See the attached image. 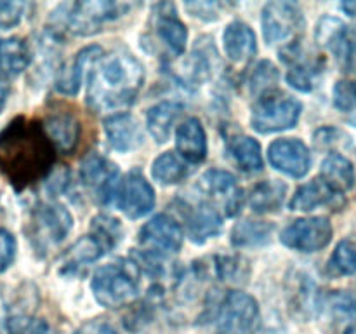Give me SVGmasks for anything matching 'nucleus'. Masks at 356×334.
Wrapping results in <instances>:
<instances>
[{
  "instance_id": "40",
  "label": "nucleus",
  "mask_w": 356,
  "mask_h": 334,
  "mask_svg": "<svg viewBox=\"0 0 356 334\" xmlns=\"http://www.w3.org/2000/svg\"><path fill=\"white\" fill-rule=\"evenodd\" d=\"M26 10V3L2 0L0 2V30H10L21 23Z\"/></svg>"
},
{
  "instance_id": "11",
  "label": "nucleus",
  "mask_w": 356,
  "mask_h": 334,
  "mask_svg": "<svg viewBox=\"0 0 356 334\" xmlns=\"http://www.w3.org/2000/svg\"><path fill=\"white\" fill-rule=\"evenodd\" d=\"M139 244L146 253L163 256L174 254L183 246V230L174 218L159 214L149 219L139 232Z\"/></svg>"
},
{
  "instance_id": "22",
  "label": "nucleus",
  "mask_w": 356,
  "mask_h": 334,
  "mask_svg": "<svg viewBox=\"0 0 356 334\" xmlns=\"http://www.w3.org/2000/svg\"><path fill=\"white\" fill-rule=\"evenodd\" d=\"M176 148L186 162H204L207 157V134L198 118H188L177 127Z\"/></svg>"
},
{
  "instance_id": "27",
  "label": "nucleus",
  "mask_w": 356,
  "mask_h": 334,
  "mask_svg": "<svg viewBox=\"0 0 356 334\" xmlns=\"http://www.w3.org/2000/svg\"><path fill=\"white\" fill-rule=\"evenodd\" d=\"M287 195V184L278 180H266L257 183L249 195V205L254 212H277Z\"/></svg>"
},
{
  "instance_id": "15",
  "label": "nucleus",
  "mask_w": 356,
  "mask_h": 334,
  "mask_svg": "<svg viewBox=\"0 0 356 334\" xmlns=\"http://www.w3.org/2000/svg\"><path fill=\"white\" fill-rule=\"evenodd\" d=\"M152 24L156 38L165 45L170 54L181 56L186 51L188 30L183 21L179 19V16H177L174 3L165 2L155 6Z\"/></svg>"
},
{
  "instance_id": "4",
  "label": "nucleus",
  "mask_w": 356,
  "mask_h": 334,
  "mask_svg": "<svg viewBox=\"0 0 356 334\" xmlns=\"http://www.w3.org/2000/svg\"><path fill=\"white\" fill-rule=\"evenodd\" d=\"M139 275L141 270L134 261H115L101 267L90 282L94 299L110 310L131 305L139 296Z\"/></svg>"
},
{
  "instance_id": "32",
  "label": "nucleus",
  "mask_w": 356,
  "mask_h": 334,
  "mask_svg": "<svg viewBox=\"0 0 356 334\" xmlns=\"http://www.w3.org/2000/svg\"><path fill=\"white\" fill-rule=\"evenodd\" d=\"M334 324L356 320V298L346 291H334L320 301V308Z\"/></svg>"
},
{
  "instance_id": "13",
  "label": "nucleus",
  "mask_w": 356,
  "mask_h": 334,
  "mask_svg": "<svg viewBox=\"0 0 356 334\" xmlns=\"http://www.w3.org/2000/svg\"><path fill=\"white\" fill-rule=\"evenodd\" d=\"M202 193L225 211L228 218H233L240 212L243 205V191L236 183L235 176L226 170L211 169L200 177ZM212 204V205H214Z\"/></svg>"
},
{
  "instance_id": "24",
  "label": "nucleus",
  "mask_w": 356,
  "mask_h": 334,
  "mask_svg": "<svg viewBox=\"0 0 356 334\" xmlns=\"http://www.w3.org/2000/svg\"><path fill=\"white\" fill-rule=\"evenodd\" d=\"M103 54V49L99 45H89L83 47L82 51L76 52L75 58L59 72L58 80H56V89L66 96H75L80 89L86 70Z\"/></svg>"
},
{
  "instance_id": "10",
  "label": "nucleus",
  "mask_w": 356,
  "mask_h": 334,
  "mask_svg": "<svg viewBox=\"0 0 356 334\" xmlns=\"http://www.w3.org/2000/svg\"><path fill=\"white\" fill-rule=\"evenodd\" d=\"M80 181L99 202L108 204L118 188V167L108 157L90 152L80 164Z\"/></svg>"
},
{
  "instance_id": "8",
  "label": "nucleus",
  "mask_w": 356,
  "mask_h": 334,
  "mask_svg": "<svg viewBox=\"0 0 356 334\" xmlns=\"http://www.w3.org/2000/svg\"><path fill=\"white\" fill-rule=\"evenodd\" d=\"M302 113L301 101L284 94H266L252 108L250 125L259 134H271L292 129Z\"/></svg>"
},
{
  "instance_id": "23",
  "label": "nucleus",
  "mask_w": 356,
  "mask_h": 334,
  "mask_svg": "<svg viewBox=\"0 0 356 334\" xmlns=\"http://www.w3.org/2000/svg\"><path fill=\"white\" fill-rule=\"evenodd\" d=\"M225 52L233 63H249L257 52V38L252 28L242 21H233L222 35Z\"/></svg>"
},
{
  "instance_id": "38",
  "label": "nucleus",
  "mask_w": 356,
  "mask_h": 334,
  "mask_svg": "<svg viewBox=\"0 0 356 334\" xmlns=\"http://www.w3.org/2000/svg\"><path fill=\"white\" fill-rule=\"evenodd\" d=\"M6 327L9 334H47L49 331V326L45 320L26 315V313L9 317L6 322Z\"/></svg>"
},
{
  "instance_id": "41",
  "label": "nucleus",
  "mask_w": 356,
  "mask_h": 334,
  "mask_svg": "<svg viewBox=\"0 0 356 334\" xmlns=\"http://www.w3.org/2000/svg\"><path fill=\"white\" fill-rule=\"evenodd\" d=\"M188 13L191 16L198 17L202 21H216L221 17V9L225 3L221 2H186L184 3Z\"/></svg>"
},
{
  "instance_id": "43",
  "label": "nucleus",
  "mask_w": 356,
  "mask_h": 334,
  "mask_svg": "<svg viewBox=\"0 0 356 334\" xmlns=\"http://www.w3.org/2000/svg\"><path fill=\"white\" fill-rule=\"evenodd\" d=\"M346 138L339 129L336 127H322L313 134V143L318 150H329L332 146L339 145L341 139Z\"/></svg>"
},
{
  "instance_id": "46",
  "label": "nucleus",
  "mask_w": 356,
  "mask_h": 334,
  "mask_svg": "<svg viewBox=\"0 0 356 334\" xmlns=\"http://www.w3.org/2000/svg\"><path fill=\"white\" fill-rule=\"evenodd\" d=\"M341 7H343L344 13L350 14V16H356V2H344Z\"/></svg>"
},
{
  "instance_id": "12",
  "label": "nucleus",
  "mask_w": 356,
  "mask_h": 334,
  "mask_svg": "<svg viewBox=\"0 0 356 334\" xmlns=\"http://www.w3.org/2000/svg\"><path fill=\"white\" fill-rule=\"evenodd\" d=\"M115 198L122 212L131 219L143 218L155 207V191L139 170H131L118 183Z\"/></svg>"
},
{
  "instance_id": "31",
  "label": "nucleus",
  "mask_w": 356,
  "mask_h": 334,
  "mask_svg": "<svg viewBox=\"0 0 356 334\" xmlns=\"http://www.w3.org/2000/svg\"><path fill=\"white\" fill-rule=\"evenodd\" d=\"M275 226L268 221H240L232 230V244L235 247H259L271 242Z\"/></svg>"
},
{
  "instance_id": "34",
  "label": "nucleus",
  "mask_w": 356,
  "mask_h": 334,
  "mask_svg": "<svg viewBox=\"0 0 356 334\" xmlns=\"http://www.w3.org/2000/svg\"><path fill=\"white\" fill-rule=\"evenodd\" d=\"M329 51L336 56L344 72L356 73V26H346L337 33Z\"/></svg>"
},
{
  "instance_id": "19",
  "label": "nucleus",
  "mask_w": 356,
  "mask_h": 334,
  "mask_svg": "<svg viewBox=\"0 0 356 334\" xmlns=\"http://www.w3.org/2000/svg\"><path fill=\"white\" fill-rule=\"evenodd\" d=\"M186 226L188 235L195 244H205L209 239H214L222 230V218L219 211L211 202H200L195 205H186Z\"/></svg>"
},
{
  "instance_id": "17",
  "label": "nucleus",
  "mask_w": 356,
  "mask_h": 334,
  "mask_svg": "<svg viewBox=\"0 0 356 334\" xmlns=\"http://www.w3.org/2000/svg\"><path fill=\"white\" fill-rule=\"evenodd\" d=\"M343 205V193L330 188L325 181L313 180L298 188L289 207L292 211L309 212L316 207H332L334 211H339Z\"/></svg>"
},
{
  "instance_id": "33",
  "label": "nucleus",
  "mask_w": 356,
  "mask_h": 334,
  "mask_svg": "<svg viewBox=\"0 0 356 334\" xmlns=\"http://www.w3.org/2000/svg\"><path fill=\"white\" fill-rule=\"evenodd\" d=\"M152 176L163 186L177 184L188 176V164L172 152H165L156 157L153 162Z\"/></svg>"
},
{
  "instance_id": "44",
  "label": "nucleus",
  "mask_w": 356,
  "mask_h": 334,
  "mask_svg": "<svg viewBox=\"0 0 356 334\" xmlns=\"http://www.w3.org/2000/svg\"><path fill=\"white\" fill-rule=\"evenodd\" d=\"M76 334H118V333L110 326V324L103 322V320H90V322H87Z\"/></svg>"
},
{
  "instance_id": "2",
  "label": "nucleus",
  "mask_w": 356,
  "mask_h": 334,
  "mask_svg": "<svg viewBox=\"0 0 356 334\" xmlns=\"http://www.w3.org/2000/svg\"><path fill=\"white\" fill-rule=\"evenodd\" d=\"M145 82V68L127 51L101 54L90 65L87 104L96 111H113L136 101Z\"/></svg>"
},
{
  "instance_id": "37",
  "label": "nucleus",
  "mask_w": 356,
  "mask_h": 334,
  "mask_svg": "<svg viewBox=\"0 0 356 334\" xmlns=\"http://www.w3.org/2000/svg\"><path fill=\"white\" fill-rule=\"evenodd\" d=\"M329 271L332 275L356 273V247L350 240H343L337 244L329 260Z\"/></svg>"
},
{
  "instance_id": "39",
  "label": "nucleus",
  "mask_w": 356,
  "mask_h": 334,
  "mask_svg": "<svg viewBox=\"0 0 356 334\" xmlns=\"http://www.w3.org/2000/svg\"><path fill=\"white\" fill-rule=\"evenodd\" d=\"M334 104L341 111H351L356 108V82L339 80L334 86Z\"/></svg>"
},
{
  "instance_id": "16",
  "label": "nucleus",
  "mask_w": 356,
  "mask_h": 334,
  "mask_svg": "<svg viewBox=\"0 0 356 334\" xmlns=\"http://www.w3.org/2000/svg\"><path fill=\"white\" fill-rule=\"evenodd\" d=\"M287 299L296 315L308 319L320 308L318 287L306 271L294 270L287 277Z\"/></svg>"
},
{
  "instance_id": "6",
  "label": "nucleus",
  "mask_w": 356,
  "mask_h": 334,
  "mask_svg": "<svg viewBox=\"0 0 356 334\" xmlns=\"http://www.w3.org/2000/svg\"><path fill=\"white\" fill-rule=\"evenodd\" d=\"M259 324V306L256 299L247 292H228L216 308V334H256Z\"/></svg>"
},
{
  "instance_id": "35",
  "label": "nucleus",
  "mask_w": 356,
  "mask_h": 334,
  "mask_svg": "<svg viewBox=\"0 0 356 334\" xmlns=\"http://www.w3.org/2000/svg\"><path fill=\"white\" fill-rule=\"evenodd\" d=\"M90 232H92L90 235L101 244V247H103L106 253L113 249V247H117V244L122 240V235H124L120 221L106 214L96 216V218L90 221Z\"/></svg>"
},
{
  "instance_id": "42",
  "label": "nucleus",
  "mask_w": 356,
  "mask_h": 334,
  "mask_svg": "<svg viewBox=\"0 0 356 334\" xmlns=\"http://www.w3.org/2000/svg\"><path fill=\"white\" fill-rule=\"evenodd\" d=\"M16 256V239L6 228H0V273L13 264Z\"/></svg>"
},
{
  "instance_id": "29",
  "label": "nucleus",
  "mask_w": 356,
  "mask_h": 334,
  "mask_svg": "<svg viewBox=\"0 0 356 334\" xmlns=\"http://www.w3.org/2000/svg\"><path fill=\"white\" fill-rule=\"evenodd\" d=\"M31 61V52L23 38H0V73L17 75L24 72Z\"/></svg>"
},
{
  "instance_id": "3",
  "label": "nucleus",
  "mask_w": 356,
  "mask_h": 334,
  "mask_svg": "<svg viewBox=\"0 0 356 334\" xmlns=\"http://www.w3.org/2000/svg\"><path fill=\"white\" fill-rule=\"evenodd\" d=\"M131 7V3L127 2H108V0L63 3L51 16L52 28H49V33L58 38L61 37L63 31L87 37L103 30L104 24L113 23L115 19L124 16Z\"/></svg>"
},
{
  "instance_id": "36",
  "label": "nucleus",
  "mask_w": 356,
  "mask_h": 334,
  "mask_svg": "<svg viewBox=\"0 0 356 334\" xmlns=\"http://www.w3.org/2000/svg\"><path fill=\"white\" fill-rule=\"evenodd\" d=\"M278 79H280V73H278L277 66L271 61H268V59H264V61L257 63L256 68L250 73L249 87L252 94L263 97L266 94L273 93L278 84Z\"/></svg>"
},
{
  "instance_id": "25",
  "label": "nucleus",
  "mask_w": 356,
  "mask_h": 334,
  "mask_svg": "<svg viewBox=\"0 0 356 334\" xmlns=\"http://www.w3.org/2000/svg\"><path fill=\"white\" fill-rule=\"evenodd\" d=\"M104 253L106 250L92 235L82 237L63 254L61 261H59V270L63 275L79 273L82 268H87L90 263L99 260Z\"/></svg>"
},
{
  "instance_id": "30",
  "label": "nucleus",
  "mask_w": 356,
  "mask_h": 334,
  "mask_svg": "<svg viewBox=\"0 0 356 334\" xmlns=\"http://www.w3.org/2000/svg\"><path fill=\"white\" fill-rule=\"evenodd\" d=\"M322 181H325L330 188L343 193L355 184V170L350 160L341 153H330L322 162Z\"/></svg>"
},
{
  "instance_id": "14",
  "label": "nucleus",
  "mask_w": 356,
  "mask_h": 334,
  "mask_svg": "<svg viewBox=\"0 0 356 334\" xmlns=\"http://www.w3.org/2000/svg\"><path fill=\"white\" fill-rule=\"evenodd\" d=\"M268 159L275 169L291 177L306 176L312 166L308 146L296 138H282L271 143L268 148Z\"/></svg>"
},
{
  "instance_id": "28",
  "label": "nucleus",
  "mask_w": 356,
  "mask_h": 334,
  "mask_svg": "<svg viewBox=\"0 0 356 334\" xmlns=\"http://www.w3.org/2000/svg\"><path fill=\"white\" fill-rule=\"evenodd\" d=\"M181 111H183V106L176 101H162L149 108L146 113V125L156 143H165L169 139L174 122L179 117Z\"/></svg>"
},
{
  "instance_id": "26",
  "label": "nucleus",
  "mask_w": 356,
  "mask_h": 334,
  "mask_svg": "<svg viewBox=\"0 0 356 334\" xmlns=\"http://www.w3.org/2000/svg\"><path fill=\"white\" fill-rule=\"evenodd\" d=\"M226 146L233 162L245 173H257L263 169V152L254 138L243 134L226 136Z\"/></svg>"
},
{
  "instance_id": "45",
  "label": "nucleus",
  "mask_w": 356,
  "mask_h": 334,
  "mask_svg": "<svg viewBox=\"0 0 356 334\" xmlns=\"http://www.w3.org/2000/svg\"><path fill=\"white\" fill-rule=\"evenodd\" d=\"M9 93H10L9 84H7L3 79H0V111H2L3 106H6L7 97H9Z\"/></svg>"
},
{
  "instance_id": "1",
  "label": "nucleus",
  "mask_w": 356,
  "mask_h": 334,
  "mask_svg": "<svg viewBox=\"0 0 356 334\" xmlns=\"http://www.w3.org/2000/svg\"><path fill=\"white\" fill-rule=\"evenodd\" d=\"M54 152L40 122L14 118L0 131V174L16 190H26L52 173Z\"/></svg>"
},
{
  "instance_id": "7",
  "label": "nucleus",
  "mask_w": 356,
  "mask_h": 334,
  "mask_svg": "<svg viewBox=\"0 0 356 334\" xmlns=\"http://www.w3.org/2000/svg\"><path fill=\"white\" fill-rule=\"evenodd\" d=\"M261 26L268 45H282L280 49H284L299 44L305 33V14L296 3L275 0L264 6Z\"/></svg>"
},
{
  "instance_id": "9",
  "label": "nucleus",
  "mask_w": 356,
  "mask_h": 334,
  "mask_svg": "<svg viewBox=\"0 0 356 334\" xmlns=\"http://www.w3.org/2000/svg\"><path fill=\"white\" fill-rule=\"evenodd\" d=\"M280 240L289 249L299 253H316L329 246L332 240V225L322 216L296 219L282 230Z\"/></svg>"
},
{
  "instance_id": "20",
  "label": "nucleus",
  "mask_w": 356,
  "mask_h": 334,
  "mask_svg": "<svg viewBox=\"0 0 356 334\" xmlns=\"http://www.w3.org/2000/svg\"><path fill=\"white\" fill-rule=\"evenodd\" d=\"M216 56L218 54H216L211 38H205V42L204 38L198 40L190 58L184 61L183 72L177 75L181 82H184L186 86H202L204 82H207L214 73Z\"/></svg>"
},
{
  "instance_id": "47",
  "label": "nucleus",
  "mask_w": 356,
  "mask_h": 334,
  "mask_svg": "<svg viewBox=\"0 0 356 334\" xmlns=\"http://www.w3.org/2000/svg\"><path fill=\"white\" fill-rule=\"evenodd\" d=\"M344 334H356V326H351V327H348L346 329V333Z\"/></svg>"
},
{
  "instance_id": "5",
  "label": "nucleus",
  "mask_w": 356,
  "mask_h": 334,
  "mask_svg": "<svg viewBox=\"0 0 356 334\" xmlns=\"http://www.w3.org/2000/svg\"><path fill=\"white\" fill-rule=\"evenodd\" d=\"M73 226L68 209L56 202H40L31 211L28 237L37 253L45 254L51 247L59 246Z\"/></svg>"
},
{
  "instance_id": "21",
  "label": "nucleus",
  "mask_w": 356,
  "mask_h": 334,
  "mask_svg": "<svg viewBox=\"0 0 356 334\" xmlns=\"http://www.w3.org/2000/svg\"><path fill=\"white\" fill-rule=\"evenodd\" d=\"M49 141L56 150L63 153H72L79 145L80 124L75 115L68 111H58L51 113L42 124Z\"/></svg>"
},
{
  "instance_id": "18",
  "label": "nucleus",
  "mask_w": 356,
  "mask_h": 334,
  "mask_svg": "<svg viewBox=\"0 0 356 334\" xmlns=\"http://www.w3.org/2000/svg\"><path fill=\"white\" fill-rule=\"evenodd\" d=\"M104 134L113 150L120 153L132 152L143 143V132L138 120L131 113L117 111L104 118Z\"/></svg>"
}]
</instances>
